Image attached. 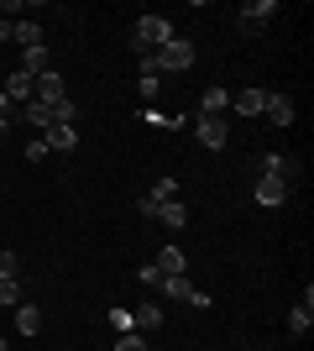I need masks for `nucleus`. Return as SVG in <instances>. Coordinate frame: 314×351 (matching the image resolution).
Returning <instances> with one entry per match:
<instances>
[{
	"label": "nucleus",
	"instance_id": "obj_1",
	"mask_svg": "<svg viewBox=\"0 0 314 351\" xmlns=\"http://www.w3.org/2000/svg\"><path fill=\"white\" fill-rule=\"evenodd\" d=\"M163 43H173V21H168V16H136V27H131L136 53H157Z\"/></svg>",
	"mask_w": 314,
	"mask_h": 351
},
{
	"label": "nucleus",
	"instance_id": "obj_2",
	"mask_svg": "<svg viewBox=\"0 0 314 351\" xmlns=\"http://www.w3.org/2000/svg\"><path fill=\"white\" fill-rule=\"evenodd\" d=\"M152 63H157V73H189L199 58H194V43H189V37H173V43H163L152 53Z\"/></svg>",
	"mask_w": 314,
	"mask_h": 351
},
{
	"label": "nucleus",
	"instance_id": "obj_3",
	"mask_svg": "<svg viewBox=\"0 0 314 351\" xmlns=\"http://www.w3.org/2000/svg\"><path fill=\"white\" fill-rule=\"evenodd\" d=\"M272 16H278V0H252V5H241V21H236V27L246 32V37H252V32H262V27H267Z\"/></svg>",
	"mask_w": 314,
	"mask_h": 351
},
{
	"label": "nucleus",
	"instance_id": "obj_4",
	"mask_svg": "<svg viewBox=\"0 0 314 351\" xmlns=\"http://www.w3.org/2000/svg\"><path fill=\"white\" fill-rule=\"evenodd\" d=\"M257 173H267V178H283L288 189H293V173H299V158H288V152H262V162H257Z\"/></svg>",
	"mask_w": 314,
	"mask_h": 351
},
{
	"label": "nucleus",
	"instance_id": "obj_5",
	"mask_svg": "<svg viewBox=\"0 0 314 351\" xmlns=\"http://www.w3.org/2000/svg\"><path fill=\"white\" fill-rule=\"evenodd\" d=\"M194 136H199V147H209V152H220V147L231 142L225 121H209V116H194Z\"/></svg>",
	"mask_w": 314,
	"mask_h": 351
},
{
	"label": "nucleus",
	"instance_id": "obj_6",
	"mask_svg": "<svg viewBox=\"0 0 314 351\" xmlns=\"http://www.w3.org/2000/svg\"><path fill=\"white\" fill-rule=\"evenodd\" d=\"M225 110H231V89H225V84H209L205 95H199V116L225 121Z\"/></svg>",
	"mask_w": 314,
	"mask_h": 351
},
{
	"label": "nucleus",
	"instance_id": "obj_7",
	"mask_svg": "<svg viewBox=\"0 0 314 351\" xmlns=\"http://www.w3.org/2000/svg\"><path fill=\"white\" fill-rule=\"evenodd\" d=\"M283 199H288V184H283V178L257 173V205H262V210H278Z\"/></svg>",
	"mask_w": 314,
	"mask_h": 351
},
{
	"label": "nucleus",
	"instance_id": "obj_8",
	"mask_svg": "<svg viewBox=\"0 0 314 351\" xmlns=\"http://www.w3.org/2000/svg\"><path fill=\"white\" fill-rule=\"evenodd\" d=\"M231 110H236V116H262V110H267V89H241V95H231Z\"/></svg>",
	"mask_w": 314,
	"mask_h": 351
},
{
	"label": "nucleus",
	"instance_id": "obj_9",
	"mask_svg": "<svg viewBox=\"0 0 314 351\" xmlns=\"http://www.w3.org/2000/svg\"><path fill=\"white\" fill-rule=\"evenodd\" d=\"M262 116H267L272 126H293V116H299V110H293V100H288V95H267V110H262Z\"/></svg>",
	"mask_w": 314,
	"mask_h": 351
},
{
	"label": "nucleus",
	"instance_id": "obj_10",
	"mask_svg": "<svg viewBox=\"0 0 314 351\" xmlns=\"http://www.w3.org/2000/svg\"><path fill=\"white\" fill-rule=\"evenodd\" d=\"M152 267H157V273H189V257H183V247H163L157 252V257H152Z\"/></svg>",
	"mask_w": 314,
	"mask_h": 351
},
{
	"label": "nucleus",
	"instance_id": "obj_11",
	"mask_svg": "<svg viewBox=\"0 0 314 351\" xmlns=\"http://www.w3.org/2000/svg\"><path fill=\"white\" fill-rule=\"evenodd\" d=\"M157 289H163L168 299H179V304H189V299H194V283H189V273H168Z\"/></svg>",
	"mask_w": 314,
	"mask_h": 351
},
{
	"label": "nucleus",
	"instance_id": "obj_12",
	"mask_svg": "<svg viewBox=\"0 0 314 351\" xmlns=\"http://www.w3.org/2000/svg\"><path fill=\"white\" fill-rule=\"evenodd\" d=\"M42 142H47V152H74V147H79V132H74V126H47Z\"/></svg>",
	"mask_w": 314,
	"mask_h": 351
},
{
	"label": "nucleus",
	"instance_id": "obj_13",
	"mask_svg": "<svg viewBox=\"0 0 314 351\" xmlns=\"http://www.w3.org/2000/svg\"><path fill=\"white\" fill-rule=\"evenodd\" d=\"M16 330H21V336H37V330H42V309L21 299V304H16Z\"/></svg>",
	"mask_w": 314,
	"mask_h": 351
},
{
	"label": "nucleus",
	"instance_id": "obj_14",
	"mask_svg": "<svg viewBox=\"0 0 314 351\" xmlns=\"http://www.w3.org/2000/svg\"><path fill=\"white\" fill-rule=\"evenodd\" d=\"M37 84V100H63V73L58 69H47V73H37L31 79Z\"/></svg>",
	"mask_w": 314,
	"mask_h": 351
},
{
	"label": "nucleus",
	"instance_id": "obj_15",
	"mask_svg": "<svg viewBox=\"0 0 314 351\" xmlns=\"http://www.w3.org/2000/svg\"><path fill=\"white\" fill-rule=\"evenodd\" d=\"M47 58H53V53H47V43H42V47H21V73H31V79H37V73H47Z\"/></svg>",
	"mask_w": 314,
	"mask_h": 351
},
{
	"label": "nucleus",
	"instance_id": "obj_16",
	"mask_svg": "<svg viewBox=\"0 0 314 351\" xmlns=\"http://www.w3.org/2000/svg\"><path fill=\"white\" fill-rule=\"evenodd\" d=\"M157 220L173 226V231H183V226H189V205H183V199H168V205H157Z\"/></svg>",
	"mask_w": 314,
	"mask_h": 351
},
{
	"label": "nucleus",
	"instance_id": "obj_17",
	"mask_svg": "<svg viewBox=\"0 0 314 351\" xmlns=\"http://www.w3.org/2000/svg\"><path fill=\"white\" fill-rule=\"evenodd\" d=\"M11 37L21 47H42V21H11Z\"/></svg>",
	"mask_w": 314,
	"mask_h": 351
},
{
	"label": "nucleus",
	"instance_id": "obj_18",
	"mask_svg": "<svg viewBox=\"0 0 314 351\" xmlns=\"http://www.w3.org/2000/svg\"><path fill=\"white\" fill-rule=\"evenodd\" d=\"M5 95H11V100H31V95H37V84H31V73H21V69H16L11 79H5Z\"/></svg>",
	"mask_w": 314,
	"mask_h": 351
},
{
	"label": "nucleus",
	"instance_id": "obj_19",
	"mask_svg": "<svg viewBox=\"0 0 314 351\" xmlns=\"http://www.w3.org/2000/svg\"><path fill=\"white\" fill-rule=\"evenodd\" d=\"M21 116H27V126H37V132H47V126H53V105H47V100H31L27 110H21Z\"/></svg>",
	"mask_w": 314,
	"mask_h": 351
},
{
	"label": "nucleus",
	"instance_id": "obj_20",
	"mask_svg": "<svg viewBox=\"0 0 314 351\" xmlns=\"http://www.w3.org/2000/svg\"><path fill=\"white\" fill-rule=\"evenodd\" d=\"M136 330H157V325H163V304H136Z\"/></svg>",
	"mask_w": 314,
	"mask_h": 351
},
{
	"label": "nucleus",
	"instance_id": "obj_21",
	"mask_svg": "<svg viewBox=\"0 0 314 351\" xmlns=\"http://www.w3.org/2000/svg\"><path fill=\"white\" fill-rule=\"evenodd\" d=\"M309 325H314V304H299L288 315V330H293V336H309Z\"/></svg>",
	"mask_w": 314,
	"mask_h": 351
},
{
	"label": "nucleus",
	"instance_id": "obj_22",
	"mask_svg": "<svg viewBox=\"0 0 314 351\" xmlns=\"http://www.w3.org/2000/svg\"><path fill=\"white\" fill-rule=\"evenodd\" d=\"M0 304H5V309L21 304V283H16V278H0Z\"/></svg>",
	"mask_w": 314,
	"mask_h": 351
},
{
	"label": "nucleus",
	"instance_id": "obj_23",
	"mask_svg": "<svg viewBox=\"0 0 314 351\" xmlns=\"http://www.w3.org/2000/svg\"><path fill=\"white\" fill-rule=\"evenodd\" d=\"M136 89H142V100H157V95H163V79H157V73H142Z\"/></svg>",
	"mask_w": 314,
	"mask_h": 351
},
{
	"label": "nucleus",
	"instance_id": "obj_24",
	"mask_svg": "<svg viewBox=\"0 0 314 351\" xmlns=\"http://www.w3.org/2000/svg\"><path fill=\"white\" fill-rule=\"evenodd\" d=\"M152 199H157V205H168V199H173V194H179V184H173V178H157V184H152Z\"/></svg>",
	"mask_w": 314,
	"mask_h": 351
},
{
	"label": "nucleus",
	"instance_id": "obj_25",
	"mask_svg": "<svg viewBox=\"0 0 314 351\" xmlns=\"http://www.w3.org/2000/svg\"><path fill=\"white\" fill-rule=\"evenodd\" d=\"M110 325H116V336H126V330H136L131 309H110Z\"/></svg>",
	"mask_w": 314,
	"mask_h": 351
},
{
	"label": "nucleus",
	"instance_id": "obj_26",
	"mask_svg": "<svg viewBox=\"0 0 314 351\" xmlns=\"http://www.w3.org/2000/svg\"><path fill=\"white\" fill-rule=\"evenodd\" d=\"M116 351H147V341L136 336V330H126V336H116Z\"/></svg>",
	"mask_w": 314,
	"mask_h": 351
},
{
	"label": "nucleus",
	"instance_id": "obj_27",
	"mask_svg": "<svg viewBox=\"0 0 314 351\" xmlns=\"http://www.w3.org/2000/svg\"><path fill=\"white\" fill-rule=\"evenodd\" d=\"M0 278H16V252H0Z\"/></svg>",
	"mask_w": 314,
	"mask_h": 351
},
{
	"label": "nucleus",
	"instance_id": "obj_28",
	"mask_svg": "<svg viewBox=\"0 0 314 351\" xmlns=\"http://www.w3.org/2000/svg\"><path fill=\"white\" fill-rule=\"evenodd\" d=\"M136 210H142L147 220H157V199H152V194H142V199H136Z\"/></svg>",
	"mask_w": 314,
	"mask_h": 351
},
{
	"label": "nucleus",
	"instance_id": "obj_29",
	"mask_svg": "<svg viewBox=\"0 0 314 351\" xmlns=\"http://www.w3.org/2000/svg\"><path fill=\"white\" fill-rule=\"evenodd\" d=\"M47 158V142H27V162H42Z\"/></svg>",
	"mask_w": 314,
	"mask_h": 351
},
{
	"label": "nucleus",
	"instance_id": "obj_30",
	"mask_svg": "<svg viewBox=\"0 0 314 351\" xmlns=\"http://www.w3.org/2000/svg\"><path fill=\"white\" fill-rule=\"evenodd\" d=\"M0 121H11V95L0 89Z\"/></svg>",
	"mask_w": 314,
	"mask_h": 351
},
{
	"label": "nucleus",
	"instance_id": "obj_31",
	"mask_svg": "<svg viewBox=\"0 0 314 351\" xmlns=\"http://www.w3.org/2000/svg\"><path fill=\"white\" fill-rule=\"evenodd\" d=\"M0 43H11V21H0Z\"/></svg>",
	"mask_w": 314,
	"mask_h": 351
},
{
	"label": "nucleus",
	"instance_id": "obj_32",
	"mask_svg": "<svg viewBox=\"0 0 314 351\" xmlns=\"http://www.w3.org/2000/svg\"><path fill=\"white\" fill-rule=\"evenodd\" d=\"M5 136H11V121H0V142H5Z\"/></svg>",
	"mask_w": 314,
	"mask_h": 351
},
{
	"label": "nucleus",
	"instance_id": "obj_33",
	"mask_svg": "<svg viewBox=\"0 0 314 351\" xmlns=\"http://www.w3.org/2000/svg\"><path fill=\"white\" fill-rule=\"evenodd\" d=\"M5 16H11V5H0V21H5Z\"/></svg>",
	"mask_w": 314,
	"mask_h": 351
},
{
	"label": "nucleus",
	"instance_id": "obj_34",
	"mask_svg": "<svg viewBox=\"0 0 314 351\" xmlns=\"http://www.w3.org/2000/svg\"><path fill=\"white\" fill-rule=\"evenodd\" d=\"M0 351H5V336H0Z\"/></svg>",
	"mask_w": 314,
	"mask_h": 351
}]
</instances>
